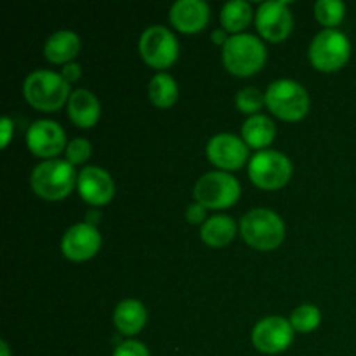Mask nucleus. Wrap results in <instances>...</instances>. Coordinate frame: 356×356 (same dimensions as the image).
<instances>
[{"mask_svg": "<svg viewBox=\"0 0 356 356\" xmlns=\"http://www.w3.org/2000/svg\"><path fill=\"white\" fill-rule=\"evenodd\" d=\"M24 99L42 111L59 110L70 99V83L61 73L49 70H35L23 83Z\"/></svg>", "mask_w": 356, "mask_h": 356, "instance_id": "obj_1", "label": "nucleus"}, {"mask_svg": "<svg viewBox=\"0 0 356 356\" xmlns=\"http://www.w3.org/2000/svg\"><path fill=\"white\" fill-rule=\"evenodd\" d=\"M222 63L233 75H254L266 63V47L254 35L236 33L222 45Z\"/></svg>", "mask_w": 356, "mask_h": 356, "instance_id": "obj_2", "label": "nucleus"}, {"mask_svg": "<svg viewBox=\"0 0 356 356\" xmlns=\"http://www.w3.org/2000/svg\"><path fill=\"white\" fill-rule=\"evenodd\" d=\"M243 240L257 250H273L284 242L285 226L280 216L270 209H252L240 221Z\"/></svg>", "mask_w": 356, "mask_h": 356, "instance_id": "obj_3", "label": "nucleus"}, {"mask_svg": "<svg viewBox=\"0 0 356 356\" xmlns=\"http://www.w3.org/2000/svg\"><path fill=\"white\" fill-rule=\"evenodd\" d=\"M31 188L45 200H63L76 183L75 169L68 160H45L31 172Z\"/></svg>", "mask_w": 356, "mask_h": 356, "instance_id": "obj_4", "label": "nucleus"}, {"mask_svg": "<svg viewBox=\"0 0 356 356\" xmlns=\"http://www.w3.org/2000/svg\"><path fill=\"white\" fill-rule=\"evenodd\" d=\"M266 106L284 120H301L309 111V96L296 80L282 79L270 83L266 90Z\"/></svg>", "mask_w": 356, "mask_h": 356, "instance_id": "obj_5", "label": "nucleus"}, {"mask_svg": "<svg viewBox=\"0 0 356 356\" xmlns=\"http://www.w3.org/2000/svg\"><path fill=\"white\" fill-rule=\"evenodd\" d=\"M195 200L205 209L232 207L240 198V183L222 170L207 172L197 181L193 190Z\"/></svg>", "mask_w": 356, "mask_h": 356, "instance_id": "obj_6", "label": "nucleus"}, {"mask_svg": "<svg viewBox=\"0 0 356 356\" xmlns=\"http://www.w3.org/2000/svg\"><path fill=\"white\" fill-rule=\"evenodd\" d=\"M350 52L348 37L334 28L320 31L309 45V59L320 72H336L343 68L350 59Z\"/></svg>", "mask_w": 356, "mask_h": 356, "instance_id": "obj_7", "label": "nucleus"}, {"mask_svg": "<svg viewBox=\"0 0 356 356\" xmlns=\"http://www.w3.org/2000/svg\"><path fill=\"white\" fill-rule=\"evenodd\" d=\"M249 176L259 188L278 190L285 186L292 176V163L284 153L263 149L250 159Z\"/></svg>", "mask_w": 356, "mask_h": 356, "instance_id": "obj_8", "label": "nucleus"}, {"mask_svg": "<svg viewBox=\"0 0 356 356\" xmlns=\"http://www.w3.org/2000/svg\"><path fill=\"white\" fill-rule=\"evenodd\" d=\"M139 52L143 59L153 68L163 70L172 65L179 52L176 37L165 26H149L143 31L139 38Z\"/></svg>", "mask_w": 356, "mask_h": 356, "instance_id": "obj_9", "label": "nucleus"}, {"mask_svg": "<svg viewBox=\"0 0 356 356\" xmlns=\"http://www.w3.org/2000/svg\"><path fill=\"white\" fill-rule=\"evenodd\" d=\"M294 339V327L284 316H266L254 327L252 343L261 353H282Z\"/></svg>", "mask_w": 356, "mask_h": 356, "instance_id": "obj_10", "label": "nucleus"}, {"mask_svg": "<svg viewBox=\"0 0 356 356\" xmlns=\"http://www.w3.org/2000/svg\"><path fill=\"white\" fill-rule=\"evenodd\" d=\"M26 145L33 155L52 160L66 149V136L54 120H37L28 127Z\"/></svg>", "mask_w": 356, "mask_h": 356, "instance_id": "obj_11", "label": "nucleus"}, {"mask_svg": "<svg viewBox=\"0 0 356 356\" xmlns=\"http://www.w3.org/2000/svg\"><path fill=\"white\" fill-rule=\"evenodd\" d=\"M292 13L285 0L261 3L256 13L257 30L270 42L285 40L292 31Z\"/></svg>", "mask_w": 356, "mask_h": 356, "instance_id": "obj_12", "label": "nucleus"}, {"mask_svg": "<svg viewBox=\"0 0 356 356\" xmlns=\"http://www.w3.org/2000/svg\"><path fill=\"white\" fill-rule=\"evenodd\" d=\"M101 247V233L89 222H79L66 229L61 250L70 261H87L96 256Z\"/></svg>", "mask_w": 356, "mask_h": 356, "instance_id": "obj_13", "label": "nucleus"}, {"mask_svg": "<svg viewBox=\"0 0 356 356\" xmlns=\"http://www.w3.org/2000/svg\"><path fill=\"white\" fill-rule=\"evenodd\" d=\"M207 156L214 165L221 167L225 170L240 169L247 162L249 156V146L245 141L236 138L235 134L214 136L207 145Z\"/></svg>", "mask_w": 356, "mask_h": 356, "instance_id": "obj_14", "label": "nucleus"}, {"mask_svg": "<svg viewBox=\"0 0 356 356\" xmlns=\"http://www.w3.org/2000/svg\"><path fill=\"white\" fill-rule=\"evenodd\" d=\"M79 193L87 204L104 205L113 198L115 184L110 174L96 165L83 167L76 177Z\"/></svg>", "mask_w": 356, "mask_h": 356, "instance_id": "obj_15", "label": "nucleus"}, {"mask_svg": "<svg viewBox=\"0 0 356 356\" xmlns=\"http://www.w3.org/2000/svg\"><path fill=\"white\" fill-rule=\"evenodd\" d=\"M211 17V9L204 0H177L170 9V23L184 33L204 30Z\"/></svg>", "mask_w": 356, "mask_h": 356, "instance_id": "obj_16", "label": "nucleus"}, {"mask_svg": "<svg viewBox=\"0 0 356 356\" xmlns=\"http://www.w3.org/2000/svg\"><path fill=\"white\" fill-rule=\"evenodd\" d=\"M101 104L97 97L87 89L73 90L68 99V117L75 125L89 129L99 120Z\"/></svg>", "mask_w": 356, "mask_h": 356, "instance_id": "obj_17", "label": "nucleus"}, {"mask_svg": "<svg viewBox=\"0 0 356 356\" xmlns=\"http://www.w3.org/2000/svg\"><path fill=\"white\" fill-rule=\"evenodd\" d=\"M80 51V37L75 31L59 30L47 38L44 45L45 58L56 65H68Z\"/></svg>", "mask_w": 356, "mask_h": 356, "instance_id": "obj_18", "label": "nucleus"}, {"mask_svg": "<svg viewBox=\"0 0 356 356\" xmlns=\"http://www.w3.org/2000/svg\"><path fill=\"white\" fill-rule=\"evenodd\" d=\"M113 322L122 334L134 336L146 323L145 306L136 299H125V301L118 302L113 313Z\"/></svg>", "mask_w": 356, "mask_h": 356, "instance_id": "obj_19", "label": "nucleus"}, {"mask_svg": "<svg viewBox=\"0 0 356 356\" xmlns=\"http://www.w3.org/2000/svg\"><path fill=\"white\" fill-rule=\"evenodd\" d=\"M236 233L235 219L226 214H218L209 218L202 225L200 235L207 245L211 247H222L233 240Z\"/></svg>", "mask_w": 356, "mask_h": 356, "instance_id": "obj_20", "label": "nucleus"}, {"mask_svg": "<svg viewBox=\"0 0 356 356\" xmlns=\"http://www.w3.org/2000/svg\"><path fill=\"white\" fill-rule=\"evenodd\" d=\"M275 134H277V129L266 115H252L242 125L243 139H245L247 146H252V148H264V146L271 145Z\"/></svg>", "mask_w": 356, "mask_h": 356, "instance_id": "obj_21", "label": "nucleus"}, {"mask_svg": "<svg viewBox=\"0 0 356 356\" xmlns=\"http://www.w3.org/2000/svg\"><path fill=\"white\" fill-rule=\"evenodd\" d=\"M177 83L167 73H156L152 80H149L148 96L155 106L159 108H169L176 103L177 99Z\"/></svg>", "mask_w": 356, "mask_h": 356, "instance_id": "obj_22", "label": "nucleus"}, {"mask_svg": "<svg viewBox=\"0 0 356 356\" xmlns=\"http://www.w3.org/2000/svg\"><path fill=\"white\" fill-rule=\"evenodd\" d=\"M252 19V7L245 0H232L225 3L221 9V23L222 28L236 35V31H242Z\"/></svg>", "mask_w": 356, "mask_h": 356, "instance_id": "obj_23", "label": "nucleus"}, {"mask_svg": "<svg viewBox=\"0 0 356 356\" xmlns=\"http://www.w3.org/2000/svg\"><path fill=\"white\" fill-rule=\"evenodd\" d=\"M320 320H322V313H320V309L316 306L301 305L292 312L289 322L294 327V330H299V332H312V330H315L320 325Z\"/></svg>", "mask_w": 356, "mask_h": 356, "instance_id": "obj_24", "label": "nucleus"}, {"mask_svg": "<svg viewBox=\"0 0 356 356\" xmlns=\"http://www.w3.org/2000/svg\"><path fill=\"white\" fill-rule=\"evenodd\" d=\"M346 6L341 0H318L315 3V17L323 26H336L343 21Z\"/></svg>", "mask_w": 356, "mask_h": 356, "instance_id": "obj_25", "label": "nucleus"}, {"mask_svg": "<svg viewBox=\"0 0 356 356\" xmlns=\"http://www.w3.org/2000/svg\"><path fill=\"white\" fill-rule=\"evenodd\" d=\"M264 103H266V96L259 89H256V87H245V89H242L236 94V106H238V110L243 111V113H249L250 117L257 115L256 111H259Z\"/></svg>", "mask_w": 356, "mask_h": 356, "instance_id": "obj_26", "label": "nucleus"}, {"mask_svg": "<svg viewBox=\"0 0 356 356\" xmlns=\"http://www.w3.org/2000/svg\"><path fill=\"white\" fill-rule=\"evenodd\" d=\"M90 152H92V146H90V143L87 139L75 138L66 146V160L72 165H80V163H83L89 159Z\"/></svg>", "mask_w": 356, "mask_h": 356, "instance_id": "obj_27", "label": "nucleus"}, {"mask_svg": "<svg viewBox=\"0 0 356 356\" xmlns=\"http://www.w3.org/2000/svg\"><path fill=\"white\" fill-rule=\"evenodd\" d=\"M113 356H149V351L139 341H124L115 348Z\"/></svg>", "mask_w": 356, "mask_h": 356, "instance_id": "obj_28", "label": "nucleus"}, {"mask_svg": "<svg viewBox=\"0 0 356 356\" xmlns=\"http://www.w3.org/2000/svg\"><path fill=\"white\" fill-rule=\"evenodd\" d=\"M207 212H205V207L204 205H200L198 202H195V204L188 205L186 209V219L188 222H191V225H198V222H205L207 221Z\"/></svg>", "mask_w": 356, "mask_h": 356, "instance_id": "obj_29", "label": "nucleus"}, {"mask_svg": "<svg viewBox=\"0 0 356 356\" xmlns=\"http://www.w3.org/2000/svg\"><path fill=\"white\" fill-rule=\"evenodd\" d=\"M61 75L66 82L73 83L80 79V75H82V70H80V65H76V63H68V65H65V68H63Z\"/></svg>", "mask_w": 356, "mask_h": 356, "instance_id": "obj_30", "label": "nucleus"}, {"mask_svg": "<svg viewBox=\"0 0 356 356\" xmlns=\"http://www.w3.org/2000/svg\"><path fill=\"white\" fill-rule=\"evenodd\" d=\"M0 129H2V139H0V146H2V148H6V146L9 145L10 136H13V131H14L13 120L7 117H3L2 120H0Z\"/></svg>", "mask_w": 356, "mask_h": 356, "instance_id": "obj_31", "label": "nucleus"}, {"mask_svg": "<svg viewBox=\"0 0 356 356\" xmlns=\"http://www.w3.org/2000/svg\"><path fill=\"white\" fill-rule=\"evenodd\" d=\"M212 40L216 42V44H219V45H225L226 42H228V38H226V35H225V31L222 30H216L214 33H212Z\"/></svg>", "mask_w": 356, "mask_h": 356, "instance_id": "obj_32", "label": "nucleus"}, {"mask_svg": "<svg viewBox=\"0 0 356 356\" xmlns=\"http://www.w3.org/2000/svg\"><path fill=\"white\" fill-rule=\"evenodd\" d=\"M101 219V214L97 211H90V212H87V221L86 222H89V225H96L97 221H99Z\"/></svg>", "mask_w": 356, "mask_h": 356, "instance_id": "obj_33", "label": "nucleus"}, {"mask_svg": "<svg viewBox=\"0 0 356 356\" xmlns=\"http://www.w3.org/2000/svg\"><path fill=\"white\" fill-rule=\"evenodd\" d=\"M0 350H2V356H9V346H7L6 341L0 343Z\"/></svg>", "mask_w": 356, "mask_h": 356, "instance_id": "obj_34", "label": "nucleus"}]
</instances>
